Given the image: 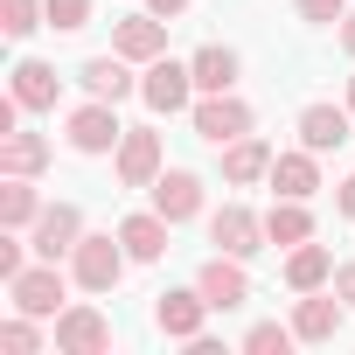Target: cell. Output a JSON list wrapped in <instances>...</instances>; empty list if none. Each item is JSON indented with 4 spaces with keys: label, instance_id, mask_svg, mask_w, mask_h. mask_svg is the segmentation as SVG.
Wrapping results in <instances>:
<instances>
[{
    "label": "cell",
    "instance_id": "2e32d148",
    "mask_svg": "<svg viewBox=\"0 0 355 355\" xmlns=\"http://www.w3.org/2000/svg\"><path fill=\"white\" fill-rule=\"evenodd\" d=\"M272 196H293V202H313V196H320V153H313V146L272 160Z\"/></svg>",
    "mask_w": 355,
    "mask_h": 355
},
{
    "label": "cell",
    "instance_id": "f546056e",
    "mask_svg": "<svg viewBox=\"0 0 355 355\" xmlns=\"http://www.w3.org/2000/svg\"><path fill=\"white\" fill-rule=\"evenodd\" d=\"M300 8V21H313V28H334L341 15H348V0H293Z\"/></svg>",
    "mask_w": 355,
    "mask_h": 355
},
{
    "label": "cell",
    "instance_id": "d6a6232c",
    "mask_svg": "<svg viewBox=\"0 0 355 355\" xmlns=\"http://www.w3.org/2000/svg\"><path fill=\"white\" fill-rule=\"evenodd\" d=\"M146 15H160V21H174V15H189V0H146Z\"/></svg>",
    "mask_w": 355,
    "mask_h": 355
},
{
    "label": "cell",
    "instance_id": "5b68a950",
    "mask_svg": "<svg viewBox=\"0 0 355 355\" xmlns=\"http://www.w3.org/2000/svg\"><path fill=\"white\" fill-rule=\"evenodd\" d=\"M189 119H196V139H209V146H230V139H244V132L258 125V112H251L237 91H209Z\"/></svg>",
    "mask_w": 355,
    "mask_h": 355
},
{
    "label": "cell",
    "instance_id": "7a4b0ae2",
    "mask_svg": "<svg viewBox=\"0 0 355 355\" xmlns=\"http://www.w3.org/2000/svg\"><path fill=\"white\" fill-rule=\"evenodd\" d=\"M63 272H56V258H42V265H21L15 279H8V300H15V313H35V320H56L63 313Z\"/></svg>",
    "mask_w": 355,
    "mask_h": 355
},
{
    "label": "cell",
    "instance_id": "e575fe53",
    "mask_svg": "<svg viewBox=\"0 0 355 355\" xmlns=\"http://www.w3.org/2000/svg\"><path fill=\"white\" fill-rule=\"evenodd\" d=\"M334 35H341V49L355 56V15H341V28H334Z\"/></svg>",
    "mask_w": 355,
    "mask_h": 355
},
{
    "label": "cell",
    "instance_id": "30bf717a",
    "mask_svg": "<svg viewBox=\"0 0 355 355\" xmlns=\"http://www.w3.org/2000/svg\"><path fill=\"white\" fill-rule=\"evenodd\" d=\"M209 313H216V306L202 300V286H189V293H160V300H153V327H160L167 341H196Z\"/></svg>",
    "mask_w": 355,
    "mask_h": 355
},
{
    "label": "cell",
    "instance_id": "44dd1931",
    "mask_svg": "<svg viewBox=\"0 0 355 355\" xmlns=\"http://www.w3.org/2000/svg\"><path fill=\"white\" fill-rule=\"evenodd\" d=\"M167 230H174V223H167L160 209H139V216H125V223H119V244L132 251V265H153V258L167 251Z\"/></svg>",
    "mask_w": 355,
    "mask_h": 355
},
{
    "label": "cell",
    "instance_id": "83f0119b",
    "mask_svg": "<svg viewBox=\"0 0 355 355\" xmlns=\"http://www.w3.org/2000/svg\"><path fill=\"white\" fill-rule=\"evenodd\" d=\"M42 8H49V28H56V35L91 28V0H42Z\"/></svg>",
    "mask_w": 355,
    "mask_h": 355
},
{
    "label": "cell",
    "instance_id": "3957f363",
    "mask_svg": "<svg viewBox=\"0 0 355 355\" xmlns=\"http://www.w3.org/2000/svg\"><path fill=\"white\" fill-rule=\"evenodd\" d=\"M139 98H146V112H160V119L196 112V70H189V63L153 56V63H146V77H139Z\"/></svg>",
    "mask_w": 355,
    "mask_h": 355
},
{
    "label": "cell",
    "instance_id": "9c48e42d",
    "mask_svg": "<svg viewBox=\"0 0 355 355\" xmlns=\"http://www.w3.org/2000/svg\"><path fill=\"white\" fill-rule=\"evenodd\" d=\"M112 348V320L98 306H63L56 313V355H105Z\"/></svg>",
    "mask_w": 355,
    "mask_h": 355
},
{
    "label": "cell",
    "instance_id": "d6986e66",
    "mask_svg": "<svg viewBox=\"0 0 355 355\" xmlns=\"http://www.w3.org/2000/svg\"><path fill=\"white\" fill-rule=\"evenodd\" d=\"M341 313H348L341 293H327V300H320V293H300V306H293V334H300V341H334V334H341Z\"/></svg>",
    "mask_w": 355,
    "mask_h": 355
},
{
    "label": "cell",
    "instance_id": "d4e9b609",
    "mask_svg": "<svg viewBox=\"0 0 355 355\" xmlns=\"http://www.w3.org/2000/svg\"><path fill=\"white\" fill-rule=\"evenodd\" d=\"M265 237H272V244H286V251H293V244H306V237H313V216H306V202L279 196V202L265 209Z\"/></svg>",
    "mask_w": 355,
    "mask_h": 355
},
{
    "label": "cell",
    "instance_id": "1f68e13d",
    "mask_svg": "<svg viewBox=\"0 0 355 355\" xmlns=\"http://www.w3.org/2000/svg\"><path fill=\"white\" fill-rule=\"evenodd\" d=\"M334 293L348 300V313H355V265H334Z\"/></svg>",
    "mask_w": 355,
    "mask_h": 355
},
{
    "label": "cell",
    "instance_id": "ffe728a7",
    "mask_svg": "<svg viewBox=\"0 0 355 355\" xmlns=\"http://www.w3.org/2000/svg\"><path fill=\"white\" fill-rule=\"evenodd\" d=\"M189 70H196V91L209 98V91H237V70H244V56H237L230 42H202V49L189 56Z\"/></svg>",
    "mask_w": 355,
    "mask_h": 355
},
{
    "label": "cell",
    "instance_id": "4dcf8cb0",
    "mask_svg": "<svg viewBox=\"0 0 355 355\" xmlns=\"http://www.w3.org/2000/svg\"><path fill=\"white\" fill-rule=\"evenodd\" d=\"M28 258H21V230H8V237H0V279H15Z\"/></svg>",
    "mask_w": 355,
    "mask_h": 355
},
{
    "label": "cell",
    "instance_id": "8992f818",
    "mask_svg": "<svg viewBox=\"0 0 355 355\" xmlns=\"http://www.w3.org/2000/svg\"><path fill=\"white\" fill-rule=\"evenodd\" d=\"M63 139H70L77 153H119V139H125V125H119V105H112V98H91V105H77V112L63 119Z\"/></svg>",
    "mask_w": 355,
    "mask_h": 355
},
{
    "label": "cell",
    "instance_id": "4fadbf2b",
    "mask_svg": "<svg viewBox=\"0 0 355 355\" xmlns=\"http://www.w3.org/2000/svg\"><path fill=\"white\" fill-rule=\"evenodd\" d=\"M8 77H15L8 91L21 98V112H56V98H63V77H56V63H35V56H21Z\"/></svg>",
    "mask_w": 355,
    "mask_h": 355
},
{
    "label": "cell",
    "instance_id": "ba28073f",
    "mask_svg": "<svg viewBox=\"0 0 355 355\" xmlns=\"http://www.w3.org/2000/svg\"><path fill=\"white\" fill-rule=\"evenodd\" d=\"M209 244L230 251V258H258L272 237H265V216H251L244 202H223V209L209 216Z\"/></svg>",
    "mask_w": 355,
    "mask_h": 355
},
{
    "label": "cell",
    "instance_id": "ac0fdd59",
    "mask_svg": "<svg viewBox=\"0 0 355 355\" xmlns=\"http://www.w3.org/2000/svg\"><path fill=\"white\" fill-rule=\"evenodd\" d=\"M77 84H84L91 98H112V105L139 91V77H132V56H119V49H112V56H91V63L77 70Z\"/></svg>",
    "mask_w": 355,
    "mask_h": 355
},
{
    "label": "cell",
    "instance_id": "8fae6325",
    "mask_svg": "<svg viewBox=\"0 0 355 355\" xmlns=\"http://www.w3.org/2000/svg\"><path fill=\"white\" fill-rule=\"evenodd\" d=\"M153 209H160L167 223H196V216H202V174H196V167H160Z\"/></svg>",
    "mask_w": 355,
    "mask_h": 355
},
{
    "label": "cell",
    "instance_id": "cb8c5ba5",
    "mask_svg": "<svg viewBox=\"0 0 355 355\" xmlns=\"http://www.w3.org/2000/svg\"><path fill=\"white\" fill-rule=\"evenodd\" d=\"M49 167V139L42 132H0V174H42Z\"/></svg>",
    "mask_w": 355,
    "mask_h": 355
},
{
    "label": "cell",
    "instance_id": "277c9868",
    "mask_svg": "<svg viewBox=\"0 0 355 355\" xmlns=\"http://www.w3.org/2000/svg\"><path fill=\"white\" fill-rule=\"evenodd\" d=\"M112 167H119V189H153V182H160V167H167L160 132H153V125H125V139H119Z\"/></svg>",
    "mask_w": 355,
    "mask_h": 355
},
{
    "label": "cell",
    "instance_id": "7c38bea8",
    "mask_svg": "<svg viewBox=\"0 0 355 355\" xmlns=\"http://www.w3.org/2000/svg\"><path fill=\"white\" fill-rule=\"evenodd\" d=\"M196 286H202V300H209L216 313H230V306L251 300V272H244V258H230V251H216V258L196 272Z\"/></svg>",
    "mask_w": 355,
    "mask_h": 355
},
{
    "label": "cell",
    "instance_id": "52a82bcc",
    "mask_svg": "<svg viewBox=\"0 0 355 355\" xmlns=\"http://www.w3.org/2000/svg\"><path fill=\"white\" fill-rule=\"evenodd\" d=\"M84 244V209L77 202H42V216L28 223V251L35 258H70Z\"/></svg>",
    "mask_w": 355,
    "mask_h": 355
},
{
    "label": "cell",
    "instance_id": "5bb4252c",
    "mask_svg": "<svg viewBox=\"0 0 355 355\" xmlns=\"http://www.w3.org/2000/svg\"><path fill=\"white\" fill-rule=\"evenodd\" d=\"M348 125H355L348 105H306V112H300V146H313V153H341V146H348Z\"/></svg>",
    "mask_w": 355,
    "mask_h": 355
},
{
    "label": "cell",
    "instance_id": "836d02e7",
    "mask_svg": "<svg viewBox=\"0 0 355 355\" xmlns=\"http://www.w3.org/2000/svg\"><path fill=\"white\" fill-rule=\"evenodd\" d=\"M334 202H341V216L355 223V174H348V182H341V196H334Z\"/></svg>",
    "mask_w": 355,
    "mask_h": 355
},
{
    "label": "cell",
    "instance_id": "9a60e30c",
    "mask_svg": "<svg viewBox=\"0 0 355 355\" xmlns=\"http://www.w3.org/2000/svg\"><path fill=\"white\" fill-rule=\"evenodd\" d=\"M272 160H279V153H272L258 132H244V139H230V146H223V182H230V189L272 182Z\"/></svg>",
    "mask_w": 355,
    "mask_h": 355
},
{
    "label": "cell",
    "instance_id": "e0dca14e",
    "mask_svg": "<svg viewBox=\"0 0 355 355\" xmlns=\"http://www.w3.org/2000/svg\"><path fill=\"white\" fill-rule=\"evenodd\" d=\"M112 49L132 56V63H153V56H167V21L160 15H125L112 28Z\"/></svg>",
    "mask_w": 355,
    "mask_h": 355
},
{
    "label": "cell",
    "instance_id": "484cf974",
    "mask_svg": "<svg viewBox=\"0 0 355 355\" xmlns=\"http://www.w3.org/2000/svg\"><path fill=\"white\" fill-rule=\"evenodd\" d=\"M0 28H8L15 42H28L35 28H49V8L42 0H0Z\"/></svg>",
    "mask_w": 355,
    "mask_h": 355
},
{
    "label": "cell",
    "instance_id": "f1b7e54d",
    "mask_svg": "<svg viewBox=\"0 0 355 355\" xmlns=\"http://www.w3.org/2000/svg\"><path fill=\"white\" fill-rule=\"evenodd\" d=\"M0 348H8V355H35V348H42V334H35V313H15L8 327H0Z\"/></svg>",
    "mask_w": 355,
    "mask_h": 355
},
{
    "label": "cell",
    "instance_id": "603a6c76",
    "mask_svg": "<svg viewBox=\"0 0 355 355\" xmlns=\"http://www.w3.org/2000/svg\"><path fill=\"white\" fill-rule=\"evenodd\" d=\"M35 216H42L35 174H0V230H28Z\"/></svg>",
    "mask_w": 355,
    "mask_h": 355
},
{
    "label": "cell",
    "instance_id": "6da1fadb",
    "mask_svg": "<svg viewBox=\"0 0 355 355\" xmlns=\"http://www.w3.org/2000/svg\"><path fill=\"white\" fill-rule=\"evenodd\" d=\"M125 244L112 237V230H84V244L70 251V279L84 286V293H112L119 279H125Z\"/></svg>",
    "mask_w": 355,
    "mask_h": 355
},
{
    "label": "cell",
    "instance_id": "7402d4cb",
    "mask_svg": "<svg viewBox=\"0 0 355 355\" xmlns=\"http://www.w3.org/2000/svg\"><path fill=\"white\" fill-rule=\"evenodd\" d=\"M286 286L293 293H320V286H334V258H327V244H293L286 251Z\"/></svg>",
    "mask_w": 355,
    "mask_h": 355
},
{
    "label": "cell",
    "instance_id": "d590c367",
    "mask_svg": "<svg viewBox=\"0 0 355 355\" xmlns=\"http://www.w3.org/2000/svg\"><path fill=\"white\" fill-rule=\"evenodd\" d=\"M348 112H355V77H348Z\"/></svg>",
    "mask_w": 355,
    "mask_h": 355
},
{
    "label": "cell",
    "instance_id": "4316f807",
    "mask_svg": "<svg viewBox=\"0 0 355 355\" xmlns=\"http://www.w3.org/2000/svg\"><path fill=\"white\" fill-rule=\"evenodd\" d=\"M293 341H300V334H293V327H279V320H258V327L244 334V348H251V355H286Z\"/></svg>",
    "mask_w": 355,
    "mask_h": 355
}]
</instances>
